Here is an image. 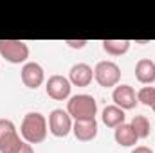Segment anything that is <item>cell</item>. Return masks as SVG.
Returning a JSON list of instances; mask_svg holds the SVG:
<instances>
[{
  "mask_svg": "<svg viewBox=\"0 0 155 153\" xmlns=\"http://www.w3.org/2000/svg\"><path fill=\"white\" fill-rule=\"evenodd\" d=\"M49 132V122L45 115L40 112H29L24 115L22 124H20V135L25 142L29 144H40L47 139Z\"/></svg>",
  "mask_w": 155,
  "mask_h": 153,
  "instance_id": "1",
  "label": "cell"
},
{
  "mask_svg": "<svg viewBox=\"0 0 155 153\" xmlns=\"http://www.w3.org/2000/svg\"><path fill=\"white\" fill-rule=\"evenodd\" d=\"M67 112L74 121H87V119H96L97 112V103L92 96L88 94H78L69 97L67 101Z\"/></svg>",
  "mask_w": 155,
  "mask_h": 153,
  "instance_id": "2",
  "label": "cell"
},
{
  "mask_svg": "<svg viewBox=\"0 0 155 153\" xmlns=\"http://www.w3.org/2000/svg\"><path fill=\"white\" fill-rule=\"evenodd\" d=\"M0 56L13 65H25L29 58V45L22 40H0Z\"/></svg>",
  "mask_w": 155,
  "mask_h": 153,
  "instance_id": "3",
  "label": "cell"
},
{
  "mask_svg": "<svg viewBox=\"0 0 155 153\" xmlns=\"http://www.w3.org/2000/svg\"><path fill=\"white\" fill-rule=\"evenodd\" d=\"M24 144L13 121L0 119V153H16Z\"/></svg>",
  "mask_w": 155,
  "mask_h": 153,
  "instance_id": "4",
  "label": "cell"
},
{
  "mask_svg": "<svg viewBox=\"0 0 155 153\" xmlns=\"http://www.w3.org/2000/svg\"><path fill=\"white\" fill-rule=\"evenodd\" d=\"M94 79L103 88H116L121 81V69L117 63L110 61V60L99 61L94 69Z\"/></svg>",
  "mask_w": 155,
  "mask_h": 153,
  "instance_id": "5",
  "label": "cell"
},
{
  "mask_svg": "<svg viewBox=\"0 0 155 153\" xmlns=\"http://www.w3.org/2000/svg\"><path fill=\"white\" fill-rule=\"evenodd\" d=\"M72 117L69 115L67 110H61V108H56L49 114V132L54 135V137H67L71 132H72Z\"/></svg>",
  "mask_w": 155,
  "mask_h": 153,
  "instance_id": "6",
  "label": "cell"
},
{
  "mask_svg": "<svg viewBox=\"0 0 155 153\" xmlns=\"http://www.w3.org/2000/svg\"><path fill=\"white\" fill-rule=\"evenodd\" d=\"M71 90H72V85L69 81V77L60 76V74H54L47 79L45 83V92L51 99L54 101H65L71 97Z\"/></svg>",
  "mask_w": 155,
  "mask_h": 153,
  "instance_id": "7",
  "label": "cell"
},
{
  "mask_svg": "<svg viewBox=\"0 0 155 153\" xmlns=\"http://www.w3.org/2000/svg\"><path fill=\"white\" fill-rule=\"evenodd\" d=\"M20 76H22V83L27 86V88H33L36 90L38 86H41V83L45 81V72H43V67L36 63V61H27L22 70H20Z\"/></svg>",
  "mask_w": 155,
  "mask_h": 153,
  "instance_id": "8",
  "label": "cell"
},
{
  "mask_svg": "<svg viewBox=\"0 0 155 153\" xmlns=\"http://www.w3.org/2000/svg\"><path fill=\"white\" fill-rule=\"evenodd\" d=\"M112 101L121 110H134L137 106V94L130 85H117L112 92Z\"/></svg>",
  "mask_w": 155,
  "mask_h": 153,
  "instance_id": "9",
  "label": "cell"
},
{
  "mask_svg": "<svg viewBox=\"0 0 155 153\" xmlns=\"http://www.w3.org/2000/svg\"><path fill=\"white\" fill-rule=\"evenodd\" d=\"M72 133L78 141L81 142H90L97 137V121L96 119H87V121H74L72 124Z\"/></svg>",
  "mask_w": 155,
  "mask_h": 153,
  "instance_id": "10",
  "label": "cell"
},
{
  "mask_svg": "<svg viewBox=\"0 0 155 153\" xmlns=\"http://www.w3.org/2000/svg\"><path fill=\"white\" fill-rule=\"evenodd\" d=\"M94 79V70L87 63H76L69 70V81L74 86H88Z\"/></svg>",
  "mask_w": 155,
  "mask_h": 153,
  "instance_id": "11",
  "label": "cell"
},
{
  "mask_svg": "<svg viewBox=\"0 0 155 153\" xmlns=\"http://www.w3.org/2000/svg\"><path fill=\"white\" fill-rule=\"evenodd\" d=\"M135 77L139 83L143 85H153L155 83V61L148 60V58H143L137 61L135 65Z\"/></svg>",
  "mask_w": 155,
  "mask_h": 153,
  "instance_id": "12",
  "label": "cell"
},
{
  "mask_svg": "<svg viewBox=\"0 0 155 153\" xmlns=\"http://www.w3.org/2000/svg\"><path fill=\"white\" fill-rule=\"evenodd\" d=\"M124 119H126L124 110H121L116 105H108V106H105L103 112H101V121H103V124L108 126V128H114V130H116L117 126L124 124Z\"/></svg>",
  "mask_w": 155,
  "mask_h": 153,
  "instance_id": "13",
  "label": "cell"
},
{
  "mask_svg": "<svg viewBox=\"0 0 155 153\" xmlns=\"http://www.w3.org/2000/svg\"><path fill=\"white\" fill-rule=\"evenodd\" d=\"M114 139H116V142L119 146H124V148H132L139 141V137L135 135L132 124H126V122L121 124V126H117L116 130H114Z\"/></svg>",
  "mask_w": 155,
  "mask_h": 153,
  "instance_id": "14",
  "label": "cell"
},
{
  "mask_svg": "<svg viewBox=\"0 0 155 153\" xmlns=\"http://www.w3.org/2000/svg\"><path fill=\"white\" fill-rule=\"evenodd\" d=\"M103 50L110 56H123L128 52L132 41L130 40H103Z\"/></svg>",
  "mask_w": 155,
  "mask_h": 153,
  "instance_id": "15",
  "label": "cell"
},
{
  "mask_svg": "<svg viewBox=\"0 0 155 153\" xmlns=\"http://www.w3.org/2000/svg\"><path fill=\"white\" fill-rule=\"evenodd\" d=\"M130 124H132V128H134V132H135V135H137L139 139H146V137L150 135V132H152L150 121H148L144 115H135Z\"/></svg>",
  "mask_w": 155,
  "mask_h": 153,
  "instance_id": "16",
  "label": "cell"
},
{
  "mask_svg": "<svg viewBox=\"0 0 155 153\" xmlns=\"http://www.w3.org/2000/svg\"><path fill=\"white\" fill-rule=\"evenodd\" d=\"M137 101L144 106H152L155 103V86H143L137 92Z\"/></svg>",
  "mask_w": 155,
  "mask_h": 153,
  "instance_id": "17",
  "label": "cell"
},
{
  "mask_svg": "<svg viewBox=\"0 0 155 153\" xmlns=\"http://www.w3.org/2000/svg\"><path fill=\"white\" fill-rule=\"evenodd\" d=\"M65 43H67L71 49H83L88 41H87V40H67Z\"/></svg>",
  "mask_w": 155,
  "mask_h": 153,
  "instance_id": "18",
  "label": "cell"
},
{
  "mask_svg": "<svg viewBox=\"0 0 155 153\" xmlns=\"http://www.w3.org/2000/svg\"><path fill=\"white\" fill-rule=\"evenodd\" d=\"M18 153H35V150H33V146H31L29 142L24 141V144H22V148L18 150Z\"/></svg>",
  "mask_w": 155,
  "mask_h": 153,
  "instance_id": "19",
  "label": "cell"
},
{
  "mask_svg": "<svg viewBox=\"0 0 155 153\" xmlns=\"http://www.w3.org/2000/svg\"><path fill=\"white\" fill-rule=\"evenodd\" d=\"M132 153H153L150 148H146V146H135L134 150H132Z\"/></svg>",
  "mask_w": 155,
  "mask_h": 153,
  "instance_id": "20",
  "label": "cell"
},
{
  "mask_svg": "<svg viewBox=\"0 0 155 153\" xmlns=\"http://www.w3.org/2000/svg\"><path fill=\"white\" fill-rule=\"evenodd\" d=\"M152 108H153V112H155V103H153V105H152Z\"/></svg>",
  "mask_w": 155,
  "mask_h": 153,
  "instance_id": "21",
  "label": "cell"
}]
</instances>
